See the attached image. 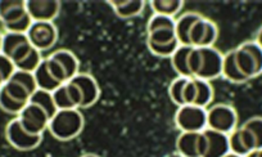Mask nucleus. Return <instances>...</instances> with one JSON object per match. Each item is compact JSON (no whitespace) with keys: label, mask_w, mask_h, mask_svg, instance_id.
<instances>
[{"label":"nucleus","mask_w":262,"mask_h":157,"mask_svg":"<svg viewBox=\"0 0 262 157\" xmlns=\"http://www.w3.org/2000/svg\"><path fill=\"white\" fill-rule=\"evenodd\" d=\"M81 157H100V156H98V154H94V153H86Z\"/></svg>","instance_id":"nucleus-35"},{"label":"nucleus","mask_w":262,"mask_h":157,"mask_svg":"<svg viewBox=\"0 0 262 157\" xmlns=\"http://www.w3.org/2000/svg\"><path fill=\"white\" fill-rule=\"evenodd\" d=\"M219 36V29L211 19L200 18L190 32V44L193 48L213 47Z\"/></svg>","instance_id":"nucleus-12"},{"label":"nucleus","mask_w":262,"mask_h":157,"mask_svg":"<svg viewBox=\"0 0 262 157\" xmlns=\"http://www.w3.org/2000/svg\"><path fill=\"white\" fill-rule=\"evenodd\" d=\"M34 77H35V82H36L37 89L47 90V92H50V93H53L55 89H58L60 85H63L60 84L58 80H55L54 76L50 73L49 68H48V65H47V60H42L39 67L35 70Z\"/></svg>","instance_id":"nucleus-23"},{"label":"nucleus","mask_w":262,"mask_h":157,"mask_svg":"<svg viewBox=\"0 0 262 157\" xmlns=\"http://www.w3.org/2000/svg\"><path fill=\"white\" fill-rule=\"evenodd\" d=\"M49 57L58 63L60 70L64 73V77L67 82H70L72 77H75L79 73V60L70 50L59 49L57 52L52 53Z\"/></svg>","instance_id":"nucleus-17"},{"label":"nucleus","mask_w":262,"mask_h":157,"mask_svg":"<svg viewBox=\"0 0 262 157\" xmlns=\"http://www.w3.org/2000/svg\"><path fill=\"white\" fill-rule=\"evenodd\" d=\"M254 42H256L257 44H258L259 47H261V49H262V27H261V29L258 30V31H257L256 40H254Z\"/></svg>","instance_id":"nucleus-32"},{"label":"nucleus","mask_w":262,"mask_h":157,"mask_svg":"<svg viewBox=\"0 0 262 157\" xmlns=\"http://www.w3.org/2000/svg\"><path fill=\"white\" fill-rule=\"evenodd\" d=\"M26 35L30 44L39 52L50 49L58 40V30L53 22H32Z\"/></svg>","instance_id":"nucleus-8"},{"label":"nucleus","mask_w":262,"mask_h":157,"mask_svg":"<svg viewBox=\"0 0 262 157\" xmlns=\"http://www.w3.org/2000/svg\"><path fill=\"white\" fill-rule=\"evenodd\" d=\"M230 152L228 134L205 129L201 138V157H224Z\"/></svg>","instance_id":"nucleus-9"},{"label":"nucleus","mask_w":262,"mask_h":157,"mask_svg":"<svg viewBox=\"0 0 262 157\" xmlns=\"http://www.w3.org/2000/svg\"><path fill=\"white\" fill-rule=\"evenodd\" d=\"M223 76L226 80H229L231 83H235V84H243V83L248 82V78L242 73L238 63H236L235 50L234 49L224 55Z\"/></svg>","instance_id":"nucleus-21"},{"label":"nucleus","mask_w":262,"mask_h":157,"mask_svg":"<svg viewBox=\"0 0 262 157\" xmlns=\"http://www.w3.org/2000/svg\"><path fill=\"white\" fill-rule=\"evenodd\" d=\"M195 84V98H194L193 106L206 108L213 100V88L210 82L201 80V78L193 77Z\"/></svg>","instance_id":"nucleus-24"},{"label":"nucleus","mask_w":262,"mask_h":157,"mask_svg":"<svg viewBox=\"0 0 262 157\" xmlns=\"http://www.w3.org/2000/svg\"><path fill=\"white\" fill-rule=\"evenodd\" d=\"M14 71H16V67H14L13 62L8 57L0 53V89L11 78Z\"/></svg>","instance_id":"nucleus-30"},{"label":"nucleus","mask_w":262,"mask_h":157,"mask_svg":"<svg viewBox=\"0 0 262 157\" xmlns=\"http://www.w3.org/2000/svg\"><path fill=\"white\" fill-rule=\"evenodd\" d=\"M175 123L181 133H201L207 129V110L193 105L179 107Z\"/></svg>","instance_id":"nucleus-6"},{"label":"nucleus","mask_w":262,"mask_h":157,"mask_svg":"<svg viewBox=\"0 0 262 157\" xmlns=\"http://www.w3.org/2000/svg\"><path fill=\"white\" fill-rule=\"evenodd\" d=\"M195 98V84L193 78H189L184 89V105H193Z\"/></svg>","instance_id":"nucleus-31"},{"label":"nucleus","mask_w":262,"mask_h":157,"mask_svg":"<svg viewBox=\"0 0 262 157\" xmlns=\"http://www.w3.org/2000/svg\"><path fill=\"white\" fill-rule=\"evenodd\" d=\"M224 157H242V156H239V154L233 153V152H229V153L225 154V156H224Z\"/></svg>","instance_id":"nucleus-34"},{"label":"nucleus","mask_w":262,"mask_h":157,"mask_svg":"<svg viewBox=\"0 0 262 157\" xmlns=\"http://www.w3.org/2000/svg\"><path fill=\"white\" fill-rule=\"evenodd\" d=\"M229 146H230V152L242 157L247 156L249 152L256 151L253 139L251 138L249 133L243 126L236 128L235 130L229 134Z\"/></svg>","instance_id":"nucleus-16"},{"label":"nucleus","mask_w":262,"mask_h":157,"mask_svg":"<svg viewBox=\"0 0 262 157\" xmlns=\"http://www.w3.org/2000/svg\"><path fill=\"white\" fill-rule=\"evenodd\" d=\"M0 21L8 32L26 34L32 25L31 17L26 11V2L22 0H2Z\"/></svg>","instance_id":"nucleus-4"},{"label":"nucleus","mask_w":262,"mask_h":157,"mask_svg":"<svg viewBox=\"0 0 262 157\" xmlns=\"http://www.w3.org/2000/svg\"><path fill=\"white\" fill-rule=\"evenodd\" d=\"M84 128V116L79 108L59 110L49 120L50 134L58 141H71L76 138Z\"/></svg>","instance_id":"nucleus-3"},{"label":"nucleus","mask_w":262,"mask_h":157,"mask_svg":"<svg viewBox=\"0 0 262 157\" xmlns=\"http://www.w3.org/2000/svg\"><path fill=\"white\" fill-rule=\"evenodd\" d=\"M235 50L236 63L248 80L262 73V49L256 42H244Z\"/></svg>","instance_id":"nucleus-5"},{"label":"nucleus","mask_w":262,"mask_h":157,"mask_svg":"<svg viewBox=\"0 0 262 157\" xmlns=\"http://www.w3.org/2000/svg\"><path fill=\"white\" fill-rule=\"evenodd\" d=\"M176 21L172 17L161 16V14H153L149 18L147 25V31L153 32L158 31V30H166V29H173L175 30Z\"/></svg>","instance_id":"nucleus-29"},{"label":"nucleus","mask_w":262,"mask_h":157,"mask_svg":"<svg viewBox=\"0 0 262 157\" xmlns=\"http://www.w3.org/2000/svg\"><path fill=\"white\" fill-rule=\"evenodd\" d=\"M191 50H193V47L180 45V47L176 49V52L172 54V57H171V63H172L173 70H175L176 72L179 73V76H181V77L193 78L190 68H189V57H190Z\"/></svg>","instance_id":"nucleus-22"},{"label":"nucleus","mask_w":262,"mask_h":157,"mask_svg":"<svg viewBox=\"0 0 262 157\" xmlns=\"http://www.w3.org/2000/svg\"><path fill=\"white\" fill-rule=\"evenodd\" d=\"M29 102L39 106V107L41 108L45 113H47L48 117L49 119H52L58 111L57 106H55V103H54V100H53L52 93L47 92V90L37 89L36 92L31 95V98H30Z\"/></svg>","instance_id":"nucleus-25"},{"label":"nucleus","mask_w":262,"mask_h":157,"mask_svg":"<svg viewBox=\"0 0 262 157\" xmlns=\"http://www.w3.org/2000/svg\"><path fill=\"white\" fill-rule=\"evenodd\" d=\"M224 55L213 47L193 48L189 57V68L193 77L211 82L223 75Z\"/></svg>","instance_id":"nucleus-2"},{"label":"nucleus","mask_w":262,"mask_h":157,"mask_svg":"<svg viewBox=\"0 0 262 157\" xmlns=\"http://www.w3.org/2000/svg\"><path fill=\"white\" fill-rule=\"evenodd\" d=\"M201 133H181L176 141V148L183 157H201Z\"/></svg>","instance_id":"nucleus-18"},{"label":"nucleus","mask_w":262,"mask_h":157,"mask_svg":"<svg viewBox=\"0 0 262 157\" xmlns=\"http://www.w3.org/2000/svg\"><path fill=\"white\" fill-rule=\"evenodd\" d=\"M36 90L34 73L16 70L0 89V107L12 115H19Z\"/></svg>","instance_id":"nucleus-1"},{"label":"nucleus","mask_w":262,"mask_h":157,"mask_svg":"<svg viewBox=\"0 0 262 157\" xmlns=\"http://www.w3.org/2000/svg\"><path fill=\"white\" fill-rule=\"evenodd\" d=\"M26 11L32 22H53L60 12L57 0H27Z\"/></svg>","instance_id":"nucleus-13"},{"label":"nucleus","mask_w":262,"mask_h":157,"mask_svg":"<svg viewBox=\"0 0 262 157\" xmlns=\"http://www.w3.org/2000/svg\"><path fill=\"white\" fill-rule=\"evenodd\" d=\"M238 125V113L235 108L225 103H219L207 111V128L220 131L224 134H230Z\"/></svg>","instance_id":"nucleus-7"},{"label":"nucleus","mask_w":262,"mask_h":157,"mask_svg":"<svg viewBox=\"0 0 262 157\" xmlns=\"http://www.w3.org/2000/svg\"><path fill=\"white\" fill-rule=\"evenodd\" d=\"M244 157H262V149H256V151L249 152V153Z\"/></svg>","instance_id":"nucleus-33"},{"label":"nucleus","mask_w":262,"mask_h":157,"mask_svg":"<svg viewBox=\"0 0 262 157\" xmlns=\"http://www.w3.org/2000/svg\"><path fill=\"white\" fill-rule=\"evenodd\" d=\"M6 136L9 143L19 151H31L41 143L42 135H32L22 128L18 119H14L6 129Z\"/></svg>","instance_id":"nucleus-11"},{"label":"nucleus","mask_w":262,"mask_h":157,"mask_svg":"<svg viewBox=\"0 0 262 157\" xmlns=\"http://www.w3.org/2000/svg\"><path fill=\"white\" fill-rule=\"evenodd\" d=\"M111 7L121 18H133L143 12L145 2L143 0H111Z\"/></svg>","instance_id":"nucleus-20"},{"label":"nucleus","mask_w":262,"mask_h":157,"mask_svg":"<svg viewBox=\"0 0 262 157\" xmlns=\"http://www.w3.org/2000/svg\"><path fill=\"white\" fill-rule=\"evenodd\" d=\"M202 14L195 13V12H188L184 13L180 18L176 21L175 26V34L176 39L180 43V45H186V47H191L190 44V32L195 22L200 18H202Z\"/></svg>","instance_id":"nucleus-19"},{"label":"nucleus","mask_w":262,"mask_h":157,"mask_svg":"<svg viewBox=\"0 0 262 157\" xmlns=\"http://www.w3.org/2000/svg\"><path fill=\"white\" fill-rule=\"evenodd\" d=\"M149 6L155 14L173 18V16H176L184 7V2L181 0H152Z\"/></svg>","instance_id":"nucleus-26"},{"label":"nucleus","mask_w":262,"mask_h":157,"mask_svg":"<svg viewBox=\"0 0 262 157\" xmlns=\"http://www.w3.org/2000/svg\"><path fill=\"white\" fill-rule=\"evenodd\" d=\"M188 77H176L172 83L170 84V88H168V94H170L171 101H172L175 105H178L179 107L184 105V89H185V85L188 83Z\"/></svg>","instance_id":"nucleus-28"},{"label":"nucleus","mask_w":262,"mask_h":157,"mask_svg":"<svg viewBox=\"0 0 262 157\" xmlns=\"http://www.w3.org/2000/svg\"><path fill=\"white\" fill-rule=\"evenodd\" d=\"M17 119L21 123L22 128L32 135H42V133L48 129L50 120L47 113L39 106L30 102L21 111Z\"/></svg>","instance_id":"nucleus-10"},{"label":"nucleus","mask_w":262,"mask_h":157,"mask_svg":"<svg viewBox=\"0 0 262 157\" xmlns=\"http://www.w3.org/2000/svg\"><path fill=\"white\" fill-rule=\"evenodd\" d=\"M2 44H3V35L0 34V53H2Z\"/></svg>","instance_id":"nucleus-36"},{"label":"nucleus","mask_w":262,"mask_h":157,"mask_svg":"<svg viewBox=\"0 0 262 157\" xmlns=\"http://www.w3.org/2000/svg\"><path fill=\"white\" fill-rule=\"evenodd\" d=\"M242 126L248 131L251 138L253 139L256 149H262V117L259 116L251 117Z\"/></svg>","instance_id":"nucleus-27"},{"label":"nucleus","mask_w":262,"mask_h":157,"mask_svg":"<svg viewBox=\"0 0 262 157\" xmlns=\"http://www.w3.org/2000/svg\"><path fill=\"white\" fill-rule=\"evenodd\" d=\"M70 82L79 89L80 95H81V108H89L99 100V85L92 75L79 72Z\"/></svg>","instance_id":"nucleus-14"},{"label":"nucleus","mask_w":262,"mask_h":157,"mask_svg":"<svg viewBox=\"0 0 262 157\" xmlns=\"http://www.w3.org/2000/svg\"><path fill=\"white\" fill-rule=\"evenodd\" d=\"M52 95L58 111L81 108V95H80L79 89L71 82L60 85L52 93Z\"/></svg>","instance_id":"nucleus-15"}]
</instances>
